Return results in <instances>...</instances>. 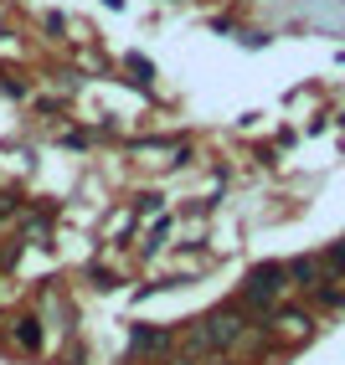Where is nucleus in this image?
Wrapping results in <instances>:
<instances>
[{"mask_svg":"<svg viewBox=\"0 0 345 365\" xmlns=\"http://www.w3.org/2000/svg\"><path fill=\"white\" fill-rule=\"evenodd\" d=\"M242 339V324H237V314H216V319H206L201 329L191 334V345H216V350H227Z\"/></svg>","mask_w":345,"mask_h":365,"instance_id":"f257e3e1","label":"nucleus"},{"mask_svg":"<svg viewBox=\"0 0 345 365\" xmlns=\"http://www.w3.org/2000/svg\"><path fill=\"white\" fill-rule=\"evenodd\" d=\"M16 339H21L26 350H36V345H41V329H36V319H21V324H16Z\"/></svg>","mask_w":345,"mask_h":365,"instance_id":"f03ea898","label":"nucleus"}]
</instances>
